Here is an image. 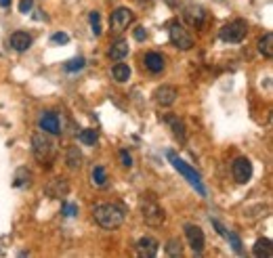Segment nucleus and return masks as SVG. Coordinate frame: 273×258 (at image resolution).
Segmentation results:
<instances>
[{
    "label": "nucleus",
    "instance_id": "nucleus-1",
    "mask_svg": "<svg viewBox=\"0 0 273 258\" xmlns=\"http://www.w3.org/2000/svg\"><path fill=\"white\" fill-rule=\"evenodd\" d=\"M124 216H126V212H124V208H122V206H118V204L103 202V204H97V206L93 208L95 222L101 229H108V231L120 229L122 222H124Z\"/></svg>",
    "mask_w": 273,
    "mask_h": 258
},
{
    "label": "nucleus",
    "instance_id": "nucleus-2",
    "mask_svg": "<svg viewBox=\"0 0 273 258\" xmlns=\"http://www.w3.org/2000/svg\"><path fill=\"white\" fill-rule=\"evenodd\" d=\"M139 208H141V216H143L145 225L149 227H162L166 220V212L164 208L158 204V200L152 193H143L139 200Z\"/></svg>",
    "mask_w": 273,
    "mask_h": 258
},
{
    "label": "nucleus",
    "instance_id": "nucleus-3",
    "mask_svg": "<svg viewBox=\"0 0 273 258\" xmlns=\"http://www.w3.org/2000/svg\"><path fill=\"white\" fill-rule=\"evenodd\" d=\"M166 157L170 159V164H172L174 170H179V172L183 174V179L187 181V183L193 187V189H196V191L202 195V198H206V187H204V183H202V176H200L196 170H193V168H191L189 164H185V162H183V159L177 155V151L168 149V151H166Z\"/></svg>",
    "mask_w": 273,
    "mask_h": 258
},
{
    "label": "nucleus",
    "instance_id": "nucleus-4",
    "mask_svg": "<svg viewBox=\"0 0 273 258\" xmlns=\"http://www.w3.org/2000/svg\"><path fill=\"white\" fill-rule=\"evenodd\" d=\"M32 154L40 164H51L55 157V143L49 139L47 132H36L32 137Z\"/></svg>",
    "mask_w": 273,
    "mask_h": 258
},
{
    "label": "nucleus",
    "instance_id": "nucleus-5",
    "mask_svg": "<svg viewBox=\"0 0 273 258\" xmlns=\"http://www.w3.org/2000/svg\"><path fill=\"white\" fill-rule=\"evenodd\" d=\"M168 36H170L172 47H177L179 51H191V49H193L191 34L183 28V23H181L179 19H172V21L168 23Z\"/></svg>",
    "mask_w": 273,
    "mask_h": 258
},
{
    "label": "nucleus",
    "instance_id": "nucleus-6",
    "mask_svg": "<svg viewBox=\"0 0 273 258\" xmlns=\"http://www.w3.org/2000/svg\"><path fill=\"white\" fill-rule=\"evenodd\" d=\"M246 32H248V23L244 19H233L229 21L227 25H223L218 36H221L223 42H231V44H237L246 38Z\"/></svg>",
    "mask_w": 273,
    "mask_h": 258
},
{
    "label": "nucleus",
    "instance_id": "nucleus-7",
    "mask_svg": "<svg viewBox=\"0 0 273 258\" xmlns=\"http://www.w3.org/2000/svg\"><path fill=\"white\" fill-rule=\"evenodd\" d=\"M133 21H135V15L126 6H120L109 15V28L113 34H122L124 30H128V25Z\"/></svg>",
    "mask_w": 273,
    "mask_h": 258
},
{
    "label": "nucleus",
    "instance_id": "nucleus-8",
    "mask_svg": "<svg viewBox=\"0 0 273 258\" xmlns=\"http://www.w3.org/2000/svg\"><path fill=\"white\" fill-rule=\"evenodd\" d=\"M231 174H233V179L244 185V183H248L252 179V162L246 155H240V157H235L233 159V164H231Z\"/></svg>",
    "mask_w": 273,
    "mask_h": 258
},
{
    "label": "nucleus",
    "instance_id": "nucleus-9",
    "mask_svg": "<svg viewBox=\"0 0 273 258\" xmlns=\"http://www.w3.org/2000/svg\"><path fill=\"white\" fill-rule=\"evenodd\" d=\"M185 237H187L191 250L196 252V254H202V252H204L206 237H204V231H202L198 225H193V222H187V225H185Z\"/></svg>",
    "mask_w": 273,
    "mask_h": 258
},
{
    "label": "nucleus",
    "instance_id": "nucleus-10",
    "mask_svg": "<svg viewBox=\"0 0 273 258\" xmlns=\"http://www.w3.org/2000/svg\"><path fill=\"white\" fill-rule=\"evenodd\" d=\"M177 86H172V84H162V86H158L156 91H154V101L160 105V107H170V105L177 101Z\"/></svg>",
    "mask_w": 273,
    "mask_h": 258
},
{
    "label": "nucleus",
    "instance_id": "nucleus-11",
    "mask_svg": "<svg viewBox=\"0 0 273 258\" xmlns=\"http://www.w3.org/2000/svg\"><path fill=\"white\" fill-rule=\"evenodd\" d=\"M45 193L49 195L51 200L65 198V195L69 193V183H67V179H63V176H55V179H51L49 185L45 187Z\"/></svg>",
    "mask_w": 273,
    "mask_h": 258
},
{
    "label": "nucleus",
    "instance_id": "nucleus-12",
    "mask_svg": "<svg viewBox=\"0 0 273 258\" xmlns=\"http://www.w3.org/2000/svg\"><path fill=\"white\" fill-rule=\"evenodd\" d=\"M135 248H137V256H141V258H154L158 254V250H160V242H158L156 237L145 235V237L139 239Z\"/></svg>",
    "mask_w": 273,
    "mask_h": 258
},
{
    "label": "nucleus",
    "instance_id": "nucleus-13",
    "mask_svg": "<svg viewBox=\"0 0 273 258\" xmlns=\"http://www.w3.org/2000/svg\"><path fill=\"white\" fill-rule=\"evenodd\" d=\"M38 126L42 128V132L47 135H61V122H59V115L55 111H45L38 120Z\"/></svg>",
    "mask_w": 273,
    "mask_h": 258
},
{
    "label": "nucleus",
    "instance_id": "nucleus-14",
    "mask_svg": "<svg viewBox=\"0 0 273 258\" xmlns=\"http://www.w3.org/2000/svg\"><path fill=\"white\" fill-rule=\"evenodd\" d=\"M32 36L28 32H13L11 38H8V44H11V49L17 51V52H25L30 47H32Z\"/></svg>",
    "mask_w": 273,
    "mask_h": 258
},
{
    "label": "nucleus",
    "instance_id": "nucleus-15",
    "mask_svg": "<svg viewBox=\"0 0 273 258\" xmlns=\"http://www.w3.org/2000/svg\"><path fill=\"white\" fill-rule=\"evenodd\" d=\"M183 17H185V21H187L189 25H193V28H202V23H204V8L202 6H193L189 4L187 8L183 11Z\"/></svg>",
    "mask_w": 273,
    "mask_h": 258
},
{
    "label": "nucleus",
    "instance_id": "nucleus-16",
    "mask_svg": "<svg viewBox=\"0 0 273 258\" xmlns=\"http://www.w3.org/2000/svg\"><path fill=\"white\" fill-rule=\"evenodd\" d=\"M143 63H145V67L149 69L152 74H160L162 69H164V57L160 55V52H145V57H143Z\"/></svg>",
    "mask_w": 273,
    "mask_h": 258
},
{
    "label": "nucleus",
    "instance_id": "nucleus-17",
    "mask_svg": "<svg viewBox=\"0 0 273 258\" xmlns=\"http://www.w3.org/2000/svg\"><path fill=\"white\" fill-rule=\"evenodd\" d=\"M128 51H130V49H128V42H126L124 38H118V40L109 47V52H108V55H109L111 61H122V59L128 55Z\"/></svg>",
    "mask_w": 273,
    "mask_h": 258
},
{
    "label": "nucleus",
    "instance_id": "nucleus-18",
    "mask_svg": "<svg viewBox=\"0 0 273 258\" xmlns=\"http://www.w3.org/2000/svg\"><path fill=\"white\" fill-rule=\"evenodd\" d=\"M252 254L257 256V258H273L271 239H267V237L257 239V244H254V248H252Z\"/></svg>",
    "mask_w": 273,
    "mask_h": 258
},
{
    "label": "nucleus",
    "instance_id": "nucleus-19",
    "mask_svg": "<svg viewBox=\"0 0 273 258\" xmlns=\"http://www.w3.org/2000/svg\"><path fill=\"white\" fill-rule=\"evenodd\" d=\"M65 164L69 170H78V168L82 166V151L78 149V145H72L67 149V154H65Z\"/></svg>",
    "mask_w": 273,
    "mask_h": 258
},
{
    "label": "nucleus",
    "instance_id": "nucleus-20",
    "mask_svg": "<svg viewBox=\"0 0 273 258\" xmlns=\"http://www.w3.org/2000/svg\"><path fill=\"white\" fill-rule=\"evenodd\" d=\"M32 183V170L30 168H17L15 170V176H13V187H17V189H23V187H28Z\"/></svg>",
    "mask_w": 273,
    "mask_h": 258
},
{
    "label": "nucleus",
    "instance_id": "nucleus-21",
    "mask_svg": "<svg viewBox=\"0 0 273 258\" xmlns=\"http://www.w3.org/2000/svg\"><path fill=\"white\" fill-rule=\"evenodd\" d=\"M111 78L116 80L118 84H124L130 80V67L126 63H116L111 67Z\"/></svg>",
    "mask_w": 273,
    "mask_h": 258
},
{
    "label": "nucleus",
    "instance_id": "nucleus-22",
    "mask_svg": "<svg viewBox=\"0 0 273 258\" xmlns=\"http://www.w3.org/2000/svg\"><path fill=\"white\" fill-rule=\"evenodd\" d=\"M97 139H99V135H97L95 128H82L80 132H78V141H80L82 145H86V147H95Z\"/></svg>",
    "mask_w": 273,
    "mask_h": 258
},
{
    "label": "nucleus",
    "instance_id": "nucleus-23",
    "mask_svg": "<svg viewBox=\"0 0 273 258\" xmlns=\"http://www.w3.org/2000/svg\"><path fill=\"white\" fill-rule=\"evenodd\" d=\"M164 252L168 254L170 258H181V256H183V244H181V239H177V237L168 239V242H166V246H164Z\"/></svg>",
    "mask_w": 273,
    "mask_h": 258
},
{
    "label": "nucleus",
    "instance_id": "nucleus-24",
    "mask_svg": "<svg viewBox=\"0 0 273 258\" xmlns=\"http://www.w3.org/2000/svg\"><path fill=\"white\" fill-rule=\"evenodd\" d=\"M259 51H261L263 57H267V59L273 57V34L271 32H267L265 36L259 40Z\"/></svg>",
    "mask_w": 273,
    "mask_h": 258
},
{
    "label": "nucleus",
    "instance_id": "nucleus-25",
    "mask_svg": "<svg viewBox=\"0 0 273 258\" xmlns=\"http://www.w3.org/2000/svg\"><path fill=\"white\" fill-rule=\"evenodd\" d=\"M166 122H168V126H170V130H172V135L183 143V141H185V124H183L179 118H174V115H168V118H166Z\"/></svg>",
    "mask_w": 273,
    "mask_h": 258
},
{
    "label": "nucleus",
    "instance_id": "nucleus-26",
    "mask_svg": "<svg viewBox=\"0 0 273 258\" xmlns=\"http://www.w3.org/2000/svg\"><path fill=\"white\" fill-rule=\"evenodd\" d=\"M91 181L97 187H103L105 183H108V170H105L103 166H95L93 172H91Z\"/></svg>",
    "mask_w": 273,
    "mask_h": 258
},
{
    "label": "nucleus",
    "instance_id": "nucleus-27",
    "mask_svg": "<svg viewBox=\"0 0 273 258\" xmlns=\"http://www.w3.org/2000/svg\"><path fill=\"white\" fill-rule=\"evenodd\" d=\"M84 65H86V61L82 57H76V59H72V61H67V63H65V72H69V74L80 72Z\"/></svg>",
    "mask_w": 273,
    "mask_h": 258
},
{
    "label": "nucleus",
    "instance_id": "nucleus-28",
    "mask_svg": "<svg viewBox=\"0 0 273 258\" xmlns=\"http://www.w3.org/2000/svg\"><path fill=\"white\" fill-rule=\"evenodd\" d=\"M89 19H91V28H93V34L95 36H99L101 34V15H99V11H93L91 15H89Z\"/></svg>",
    "mask_w": 273,
    "mask_h": 258
},
{
    "label": "nucleus",
    "instance_id": "nucleus-29",
    "mask_svg": "<svg viewBox=\"0 0 273 258\" xmlns=\"http://www.w3.org/2000/svg\"><path fill=\"white\" fill-rule=\"evenodd\" d=\"M225 237L229 239V242H231V248H233V252H235V254H242V239L237 237V233H233V231H231V233H227Z\"/></svg>",
    "mask_w": 273,
    "mask_h": 258
},
{
    "label": "nucleus",
    "instance_id": "nucleus-30",
    "mask_svg": "<svg viewBox=\"0 0 273 258\" xmlns=\"http://www.w3.org/2000/svg\"><path fill=\"white\" fill-rule=\"evenodd\" d=\"M51 42L53 44H61V47H63V44L69 42V36H67L65 32H57V34H53V36H51Z\"/></svg>",
    "mask_w": 273,
    "mask_h": 258
},
{
    "label": "nucleus",
    "instance_id": "nucleus-31",
    "mask_svg": "<svg viewBox=\"0 0 273 258\" xmlns=\"http://www.w3.org/2000/svg\"><path fill=\"white\" fill-rule=\"evenodd\" d=\"M63 214H65L67 218L78 216V204H65V206H63Z\"/></svg>",
    "mask_w": 273,
    "mask_h": 258
},
{
    "label": "nucleus",
    "instance_id": "nucleus-32",
    "mask_svg": "<svg viewBox=\"0 0 273 258\" xmlns=\"http://www.w3.org/2000/svg\"><path fill=\"white\" fill-rule=\"evenodd\" d=\"M120 162H122V166H124V168H130V166H133V155H130L126 149H122L120 151Z\"/></svg>",
    "mask_w": 273,
    "mask_h": 258
},
{
    "label": "nucleus",
    "instance_id": "nucleus-33",
    "mask_svg": "<svg viewBox=\"0 0 273 258\" xmlns=\"http://www.w3.org/2000/svg\"><path fill=\"white\" fill-rule=\"evenodd\" d=\"M32 8H34V0H19V11L23 15L32 13Z\"/></svg>",
    "mask_w": 273,
    "mask_h": 258
},
{
    "label": "nucleus",
    "instance_id": "nucleus-34",
    "mask_svg": "<svg viewBox=\"0 0 273 258\" xmlns=\"http://www.w3.org/2000/svg\"><path fill=\"white\" fill-rule=\"evenodd\" d=\"M133 36H135V40H145L147 38V32H145V28H135V32H133Z\"/></svg>",
    "mask_w": 273,
    "mask_h": 258
},
{
    "label": "nucleus",
    "instance_id": "nucleus-35",
    "mask_svg": "<svg viewBox=\"0 0 273 258\" xmlns=\"http://www.w3.org/2000/svg\"><path fill=\"white\" fill-rule=\"evenodd\" d=\"M210 222H213V225H215V229H217V233H218V235H223V237L227 235V231H225V227H223V225H221V222H218L217 218H210Z\"/></svg>",
    "mask_w": 273,
    "mask_h": 258
},
{
    "label": "nucleus",
    "instance_id": "nucleus-36",
    "mask_svg": "<svg viewBox=\"0 0 273 258\" xmlns=\"http://www.w3.org/2000/svg\"><path fill=\"white\" fill-rule=\"evenodd\" d=\"M0 6H11V0H0Z\"/></svg>",
    "mask_w": 273,
    "mask_h": 258
}]
</instances>
